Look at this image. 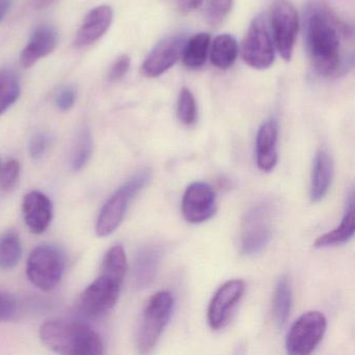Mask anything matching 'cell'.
<instances>
[{
	"mask_svg": "<svg viewBox=\"0 0 355 355\" xmlns=\"http://www.w3.org/2000/svg\"><path fill=\"white\" fill-rule=\"evenodd\" d=\"M305 44L318 76L331 78L344 74L352 65L353 55H345L342 41L352 32L336 15L323 8H309L305 18Z\"/></svg>",
	"mask_w": 355,
	"mask_h": 355,
	"instance_id": "cell-1",
	"label": "cell"
},
{
	"mask_svg": "<svg viewBox=\"0 0 355 355\" xmlns=\"http://www.w3.org/2000/svg\"><path fill=\"white\" fill-rule=\"evenodd\" d=\"M43 344L60 354L98 355L105 353L101 336L87 324L55 319L40 329Z\"/></svg>",
	"mask_w": 355,
	"mask_h": 355,
	"instance_id": "cell-2",
	"label": "cell"
},
{
	"mask_svg": "<svg viewBox=\"0 0 355 355\" xmlns=\"http://www.w3.org/2000/svg\"><path fill=\"white\" fill-rule=\"evenodd\" d=\"M151 175L148 168L140 170L110 197L97 219L96 232L99 236H110L119 227L130 201L150 182Z\"/></svg>",
	"mask_w": 355,
	"mask_h": 355,
	"instance_id": "cell-3",
	"label": "cell"
},
{
	"mask_svg": "<svg viewBox=\"0 0 355 355\" xmlns=\"http://www.w3.org/2000/svg\"><path fill=\"white\" fill-rule=\"evenodd\" d=\"M173 306V296L168 291H159L151 297L145 307L137 338L140 353H148L155 348L171 318Z\"/></svg>",
	"mask_w": 355,
	"mask_h": 355,
	"instance_id": "cell-4",
	"label": "cell"
},
{
	"mask_svg": "<svg viewBox=\"0 0 355 355\" xmlns=\"http://www.w3.org/2000/svg\"><path fill=\"white\" fill-rule=\"evenodd\" d=\"M65 259L59 249L51 245L38 246L32 251L26 265L28 279L42 291L57 288L63 277Z\"/></svg>",
	"mask_w": 355,
	"mask_h": 355,
	"instance_id": "cell-5",
	"label": "cell"
},
{
	"mask_svg": "<svg viewBox=\"0 0 355 355\" xmlns=\"http://www.w3.org/2000/svg\"><path fill=\"white\" fill-rule=\"evenodd\" d=\"M273 207L268 202L257 203L251 207L242 223L241 251L245 255L261 253L272 239Z\"/></svg>",
	"mask_w": 355,
	"mask_h": 355,
	"instance_id": "cell-6",
	"label": "cell"
},
{
	"mask_svg": "<svg viewBox=\"0 0 355 355\" xmlns=\"http://www.w3.org/2000/svg\"><path fill=\"white\" fill-rule=\"evenodd\" d=\"M327 320L323 313L307 311L293 324L286 340V348L292 355L309 354L323 340Z\"/></svg>",
	"mask_w": 355,
	"mask_h": 355,
	"instance_id": "cell-7",
	"label": "cell"
},
{
	"mask_svg": "<svg viewBox=\"0 0 355 355\" xmlns=\"http://www.w3.org/2000/svg\"><path fill=\"white\" fill-rule=\"evenodd\" d=\"M242 53L245 63L254 69H267L273 64L275 51L265 16H257L251 21Z\"/></svg>",
	"mask_w": 355,
	"mask_h": 355,
	"instance_id": "cell-8",
	"label": "cell"
},
{
	"mask_svg": "<svg viewBox=\"0 0 355 355\" xmlns=\"http://www.w3.org/2000/svg\"><path fill=\"white\" fill-rule=\"evenodd\" d=\"M270 18L274 44L282 59L288 62L292 59L298 34V13L288 0H275Z\"/></svg>",
	"mask_w": 355,
	"mask_h": 355,
	"instance_id": "cell-9",
	"label": "cell"
},
{
	"mask_svg": "<svg viewBox=\"0 0 355 355\" xmlns=\"http://www.w3.org/2000/svg\"><path fill=\"white\" fill-rule=\"evenodd\" d=\"M122 282L101 274L80 295V309L89 317H101L111 311L119 298Z\"/></svg>",
	"mask_w": 355,
	"mask_h": 355,
	"instance_id": "cell-10",
	"label": "cell"
},
{
	"mask_svg": "<svg viewBox=\"0 0 355 355\" xmlns=\"http://www.w3.org/2000/svg\"><path fill=\"white\" fill-rule=\"evenodd\" d=\"M187 41L186 36L176 35L157 43L143 63V74L149 78H159L173 67L182 57Z\"/></svg>",
	"mask_w": 355,
	"mask_h": 355,
	"instance_id": "cell-11",
	"label": "cell"
},
{
	"mask_svg": "<svg viewBox=\"0 0 355 355\" xmlns=\"http://www.w3.org/2000/svg\"><path fill=\"white\" fill-rule=\"evenodd\" d=\"M216 207V193L209 184L198 182L187 188L182 202L187 221L193 224L207 221L215 215Z\"/></svg>",
	"mask_w": 355,
	"mask_h": 355,
	"instance_id": "cell-12",
	"label": "cell"
},
{
	"mask_svg": "<svg viewBox=\"0 0 355 355\" xmlns=\"http://www.w3.org/2000/svg\"><path fill=\"white\" fill-rule=\"evenodd\" d=\"M245 292V284L241 279H232L220 286L209 303L207 320L213 329L223 328Z\"/></svg>",
	"mask_w": 355,
	"mask_h": 355,
	"instance_id": "cell-13",
	"label": "cell"
},
{
	"mask_svg": "<svg viewBox=\"0 0 355 355\" xmlns=\"http://www.w3.org/2000/svg\"><path fill=\"white\" fill-rule=\"evenodd\" d=\"M113 18V10L109 6L91 10L76 33L74 45L78 49H84L94 44L110 30Z\"/></svg>",
	"mask_w": 355,
	"mask_h": 355,
	"instance_id": "cell-14",
	"label": "cell"
},
{
	"mask_svg": "<svg viewBox=\"0 0 355 355\" xmlns=\"http://www.w3.org/2000/svg\"><path fill=\"white\" fill-rule=\"evenodd\" d=\"M22 213L31 232L41 234L51 225L53 203L46 195L39 191H32L24 196Z\"/></svg>",
	"mask_w": 355,
	"mask_h": 355,
	"instance_id": "cell-15",
	"label": "cell"
},
{
	"mask_svg": "<svg viewBox=\"0 0 355 355\" xmlns=\"http://www.w3.org/2000/svg\"><path fill=\"white\" fill-rule=\"evenodd\" d=\"M59 35L51 26H41L35 31L20 55L24 68L32 67L39 60L51 55L58 46Z\"/></svg>",
	"mask_w": 355,
	"mask_h": 355,
	"instance_id": "cell-16",
	"label": "cell"
},
{
	"mask_svg": "<svg viewBox=\"0 0 355 355\" xmlns=\"http://www.w3.org/2000/svg\"><path fill=\"white\" fill-rule=\"evenodd\" d=\"M278 123L275 119L267 120L259 126L257 135V164L263 172H270L277 164Z\"/></svg>",
	"mask_w": 355,
	"mask_h": 355,
	"instance_id": "cell-17",
	"label": "cell"
},
{
	"mask_svg": "<svg viewBox=\"0 0 355 355\" xmlns=\"http://www.w3.org/2000/svg\"><path fill=\"white\" fill-rule=\"evenodd\" d=\"M163 257V249L157 245L143 247L134 263V280L138 288H145L155 279Z\"/></svg>",
	"mask_w": 355,
	"mask_h": 355,
	"instance_id": "cell-18",
	"label": "cell"
},
{
	"mask_svg": "<svg viewBox=\"0 0 355 355\" xmlns=\"http://www.w3.org/2000/svg\"><path fill=\"white\" fill-rule=\"evenodd\" d=\"M334 159L327 151L321 149L315 155L311 178V198L313 202L323 200L329 191L334 176Z\"/></svg>",
	"mask_w": 355,
	"mask_h": 355,
	"instance_id": "cell-19",
	"label": "cell"
},
{
	"mask_svg": "<svg viewBox=\"0 0 355 355\" xmlns=\"http://www.w3.org/2000/svg\"><path fill=\"white\" fill-rule=\"evenodd\" d=\"M355 211H354V191L351 190L346 203L344 216L338 227L331 232L319 236L315 240L313 246L315 248L324 247L338 246L348 242L355 232Z\"/></svg>",
	"mask_w": 355,
	"mask_h": 355,
	"instance_id": "cell-20",
	"label": "cell"
},
{
	"mask_svg": "<svg viewBox=\"0 0 355 355\" xmlns=\"http://www.w3.org/2000/svg\"><path fill=\"white\" fill-rule=\"evenodd\" d=\"M238 53L239 47L236 39L230 35H220L216 37L211 46V64L219 69H228L236 62Z\"/></svg>",
	"mask_w": 355,
	"mask_h": 355,
	"instance_id": "cell-21",
	"label": "cell"
},
{
	"mask_svg": "<svg viewBox=\"0 0 355 355\" xmlns=\"http://www.w3.org/2000/svg\"><path fill=\"white\" fill-rule=\"evenodd\" d=\"M211 37L207 33H199L187 41L182 53L184 66L190 69L202 67L207 61Z\"/></svg>",
	"mask_w": 355,
	"mask_h": 355,
	"instance_id": "cell-22",
	"label": "cell"
},
{
	"mask_svg": "<svg viewBox=\"0 0 355 355\" xmlns=\"http://www.w3.org/2000/svg\"><path fill=\"white\" fill-rule=\"evenodd\" d=\"M292 307V288L286 276H282L276 284L273 297V315L278 327L282 328L288 322Z\"/></svg>",
	"mask_w": 355,
	"mask_h": 355,
	"instance_id": "cell-23",
	"label": "cell"
},
{
	"mask_svg": "<svg viewBox=\"0 0 355 355\" xmlns=\"http://www.w3.org/2000/svg\"><path fill=\"white\" fill-rule=\"evenodd\" d=\"M93 151V139L90 130L87 126H83L74 139L72 145L70 165L73 171H80L88 165Z\"/></svg>",
	"mask_w": 355,
	"mask_h": 355,
	"instance_id": "cell-24",
	"label": "cell"
},
{
	"mask_svg": "<svg viewBox=\"0 0 355 355\" xmlns=\"http://www.w3.org/2000/svg\"><path fill=\"white\" fill-rule=\"evenodd\" d=\"M21 255V242L17 232L9 230L0 236V269H13L19 263Z\"/></svg>",
	"mask_w": 355,
	"mask_h": 355,
	"instance_id": "cell-25",
	"label": "cell"
},
{
	"mask_svg": "<svg viewBox=\"0 0 355 355\" xmlns=\"http://www.w3.org/2000/svg\"><path fill=\"white\" fill-rule=\"evenodd\" d=\"M20 83L11 69L0 70V115L7 112L19 98Z\"/></svg>",
	"mask_w": 355,
	"mask_h": 355,
	"instance_id": "cell-26",
	"label": "cell"
},
{
	"mask_svg": "<svg viewBox=\"0 0 355 355\" xmlns=\"http://www.w3.org/2000/svg\"><path fill=\"white\" fill-rule=\"evenodd\" d=\"M126 272H128V259H126L125 251L121 245H115L107 251L103 259L101 273L123 282Z\"/></svg>",
	"mask_w": 355,
	"mask_h": 355,
	"instance_id": "cell-27",
	"label": "cell"
},
{
	"mask_svg": "<svg viewBox=\"0 0 355 355\" xmlns=\"http://www.w3.org/2000/svg\"><path fill=\"white\" fill-rule=\"evenodd\" d=\"M178 117L184 125H194L198 119V109L194 95L189 89L182 88L178 101Z\"/></svg>",
	"mask_w": 355,
	"mask_h": 355,
	"instance_id": "cell-28",
	"label": "cell"
},
{
	"mask_svg": "<svg viewBox=\"0 0 355 355\" xmlns=\"http://www.w3.org/2000/svg\"><path fill=\"white\" fill-rule=\"evenodd\" d=\"M234 0H209L205 8V19L214 28L222 24L232 9Z\"/></svg>",
	"mask_w": 355,
	"mask_h": 355,
	"instance_id": "cell-29",
	"label": "cell"
},
{
	"mask_svg": "<svg viewBox=\"0 0 355 355\" xmlns=\"http://www.w3.org/2000/svg\"><path fill=\"white\" fill-rule=\"evenodd\" d=\"M20 175V165L15 159L7 162L0 168V190L3 192L13 190Z\"/></svg>",
	"mask_w": 355,
	"mask_h": 355,
	"instance_id": "cell-30",
	"label": "cell"
},
{
	"mask_svg": "<svg viewBox=\"0 0 355 355\" xmlns=\"http://www.w3.org/2000/svg\"><path fill=\"white\" fill-rule=\"evenodd\" d=\"M130 67V58L128 55H122L116 60L115 63L112 65L107 74V80L111 83H117L128 73Z\"/></svg>",
	"mask_w": 355,
	"mask_h": 355,
	"instance_id": "cell-31",
	"label": "cell"
},
{
	"mask_svg": "<svg viewBox=\"0 0 355 355\" xmlns=\"http://www.w3.org/2000/svg\"><path fill=\"white\" fill-rule=\"evenodd\" d=\"M49 143V136L44 132H38V134L34 135L31 139L30 144H28L31 157L34 159H41L46 153Z\"/></svg>",
	"mask_w": 355,
	"mask_h": 355,
	"instance_id": "cell-32",
	"label": "cell"
},
{
	"mask_svg": "<svg viewBox=\"0 0 355 355\" xmlns=\"http://www.w3.org/2000/svg\"><path fill=\"white\" fill-rule=\"evenodd\" d=\"M15 299L7 293L0 292V322L12 319L17 313Z\"/></svg>",
	"mask_w": 355,
	"mask_h": 355,
	"instance_id": "cell-33",
	"label": "cell"
},
{
	"mask_svg": "<svg viewBox=\"0 0 355 355\" xmlns=\"http://www.w3.org/2000/svg\"><path fill=\"white\" fill-rule=\"evenodd\" d=\"M76 93L72 87H65L59 91L55 96V103L60 111H69L76 103Z\"/></svg>",
	"mask_w": 355,
	"mask_h": 355,
	"instance_id": "cell-34",
	"label": "cell"
},
{
	"mask_svg": "<svg viewBox=\"0 0 355 355\" xmlns=\"http://www.w3.org/2000/svg\"><path fill=\"white\" fill-rule=\"evenodd\" d=\"M203 0H178V9L182 14H189L196 10Z\"/></svg>",
	"mask_w": 355,
	"mask_h": 355,
	"instance_id": "cell-35",
	"label": "cell"
},
{
	"mask_svg": "<svg viewBox=\"0 0 355 355\" xmlns=\"http://www.w3.org/2000/svg\"><path fill=\"white\" fill-rule=\"evenodd\" d=\"M12 3L13 0H0V21L7 15Z\"/></svg>",
	"mask_w": 355,
	"mask_h": 355,
	"instance_id": "cell-36",
	"label": "cell"
},
{
	"mask_svg": "<svg viewBox=\"0 0 355 355\" xmlns=\"http://www.w3.org/2000/svg\"><path fill=\"white\" fill-rule=\"evenodd\" d=\"M53 1V0H34L35 5L37 7H45V6L49 5Z\"/></svg>",
	"mask_w": 355,
	"mask_h": 355,
	"instance_id": "cell-37",
	"label": "cell"
}]
</instances>
